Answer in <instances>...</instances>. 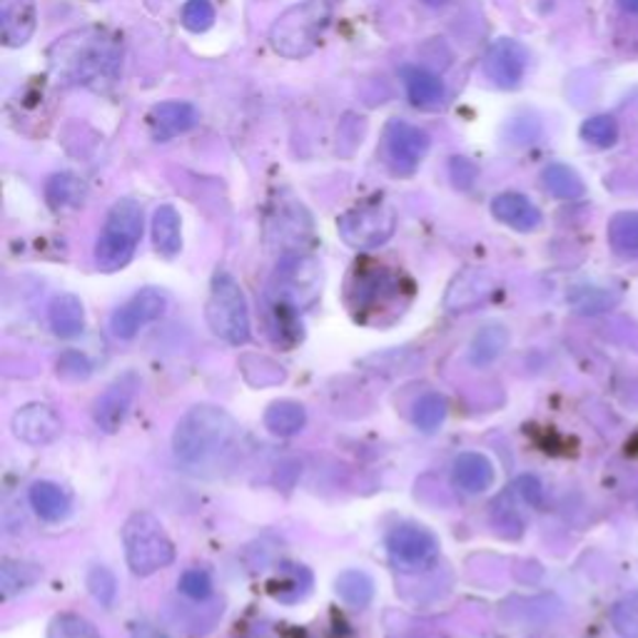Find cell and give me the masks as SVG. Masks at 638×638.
<instances>
[{"mask_svg": "<svg viewBox=\"0 0 638 638\" xmlns=\"http://www.w3.org/2000/svg\"><path fill=\"white\" fill-rule=\"evenodd\" d=\"M51 68L72 86L113 82L120 68V45L103 31L70 33L51 48Z\"/></svg>", "mask_w": 638, "mask_h": 638, "instance_id": "cell-1", "label": "cell"}, {"mask_svg": "<svg viewBox=\"0 0 638 638\" xmlns=\"http://www.w3.org/2000/svg\"><path fill=\"white\" fill-rule=\"evenodd\" d=\"M237 439V422L215 404H198L180 417L172 449L182 464L198 467L215 461Z\"/></svg>", "mask_w": 638, "mask_h": 638, "instance_id": "cell-2", "label": "cell"}, {"mask_svg": "<svg viewBox=\"0 0 638 638\" xmlns=\"http://www.w3.org/2000/svg\"><path fill=\"white\" fill-rule=\"evenodd\" d=\"M335 15V0H300L270 27V45L287 60H302L320 48Z\"/></svg>", "mask_w": 638, "mask_h": 638, "instance_id": "cell-3", "label": "cell"}, {"mask_svg": "<svg viewBox=\"0 0 638 638\" xmlns=\"http://www.w3.org/2000/svg\"><path fill=\"white\" fill-rule=\"evenodd\" d=\"M325 272L317 257L307 253H287L270 282V302L277 317H298L300 312L312 307L322 294Z\"/></svg>", "mask_w": 638, "mask_h": 638, "instance_id": "cell-4", "label": "cell"}, {"mask_svg": "<svg viewBox=\"0 0 638 638\" xmlns=\"http://www.w3.org/2000/svg\"><path fill=\"white\" fill-rule=\"evenodd\" d=\"M143 239V208L133 198L117 200L110 208L103 233L96 245V265L100 272H117L131 265Z\"/></svg>", "mask_w": 638, "mask_h": 638, "instance_id": "cell-5", "label": "cell"}, {"mask_svg": "<svg viewBox=\"0 0 638 638\" xmlns=\"http://www.w3.org/2000/svg\"><path fill=\"white\" fill-rule=\"evenodd\" d=\"M125 561L135 577H153L175 561V544L150 512H135L123 524Z\"/></svg>", "mask_w": 638, "mask_h": 638, "instance_id": "cell-6", "label": "cell"}, {"mask_svg": "<svg viewBox=\"0 0 638 638\" xmlns=\"http://www.w3.org/2000/svg\"><path fill=\"white\" fill-rule=\"evenodd\" d=\"M205 317L210 329L227 345L243 347L249 342L253 322H249V307L243 287L233 275L220 270L212 277L210 298L205 304Z\"/></svg>", "mask_w": 638, "mask_h": 638, "instance_id": "cell-7", "label": "cell"}, {"mask_svg": "<svg viewBox=\"0 0 638 638\" xmlns=\"http://www.w3.org/2000/svg\"><path fill=\"white\" fill-rule=\"evenodd\" d=\"M396 230V212L387 202H365L337 220V233L352 249H377L390 243Z\"/></svg>", "mask_w": 638, "mask_h": 638, "instance_id": "cell-8", "label": "cell"}, {"mask_svg": "<svg viewBox=\"0 0 638 638\" xmlns=\"http://www.w3.org/2000/svg\"><path fill=\"white\" fill-rule=\"evenodd\" d=\"M429 133L406 120H390L382 133V157L384 165L400 178H410L419 170V165L429 153Z\"/></svg>", "mask_w": 638, "mask_h": 638, "instance_id": "cell-9", "label": "cell"}, {"mask_svg": "<svg viewBox=\"0 0 638 638\" xmlns=\"http://www.w3.org/2000/svg\"><path fill=\"white\" fill-rule=\"evenodd\" d=\"M387 553L400 571H424L439 559V539L417 524H400L387 534Z\"/></svg>", "mask_w": 638, "mask_h": 638, "instance_id": "cell-10", "label": "cell"}, {"mask_svg": "<svg viewBox=\"0 0 638 638\" xmlns=\"http://www.w3.org/2000/svg\"><path fill=\"white\" fill-rule=\"evenodd\" d=\"M165 312H168V294L157 287H145L113 312L110 329L117 339H133L137 332L160 320Z\"/></svg>", "mask_w": 638, "mask_h": 638, "instance_id": "cell-11", "label": "cell"}, {"mask_svg": "<svg viewBox=\"0 0 638 638\" xmlns=\"http://www.w3.org/2000/svg\"><path fill=\"white\" fill-rule=\"evenodd\" d=\"M137 390H141V377L135 372H125L115 382H110L108 390L92 404V419H96L98 429H103L105 434H115L123 427L127 414L133 410Z\"/></svg>", "mask_w": 638, "mask_h": 638, "instance_id": "cell-12", "label": "cell"}, {"mask_svg": "<svg viewBox=\"0 0 638 638\" xmlns=\"http://www.w3.org/2000/svg\"><path fill=\"white\" fill-rule=\"evenodd\" d=\"M529 66V53L519 41L499 38L484 53V76L502 90H514L522 86Z\"/></svg>", "mask_w": 638, "mask_h": 638, "instance_id": "cell-13", "label": "cell"}, {"mask_svg": "<svg viewBox=\"0 0 638 638\" xmlns=\"http://www.w3.org/2000/svg\"><path fill=\"white\" fill-rule=\"evenodd\" d=\"M13 434L31 447H45L60 437L63 422L51 404H25L13 414Z\"/></svg>", "mask_w": 638, "mask_h": 638, "instance_id": "cell-14", "label": "cell"}, {"mask_svg": "<svg viewBox=\"0 0 638 638\" xmlns=\"http://www.w3.org/2000/svg\"><path fill=\"white\" fill-rule=\"evenodd\" d=\"M200 113L192 103L184 100H168V103H157L147 113V127H150L153 141L168 143L172 137L192 131L198 125Z\"/></svg>", "mask_w": 638, "mask_h": 638, "instance_id": "cell-15", "label": "cell"}, {"mask_svg": "<svg viewBox=\"0 0 638 638\" xmlns=\"http://www.w3.org/2000/svg\"><path fill=\"white\" fill-rule=\"evenodd\" d=\"M38 27L35 0H0V35L8 48H23Z\"/></svg>", "mask_w": 638, "mask_h": 638, "instance_id": "cell-16", "label": "cell"}, {"mask_svg": "<svg viewBox=\"0 0 638 638\" xmlns=\"http://www.w3.org/2000/svg\"><path fill=\"white\" fill-rule=\"evenodd\" d=\"M492 292H494L492 275L471 267V270L459 272L455 280H451L447 298H444V307L449 312H469L486 302Z\"/></svg>", "mask_w": 638, "mask_h": 638, "instance_id": "cell-17", "label": "cell"}, {"mask_svg": "<svg viewBox=\"0 0 638 638\" xmlns=\"http://www.w3.org/2000/svg\"><path fill=\"white\" fill-rule=\"evenodd\" d=\"M410 103L419 110H439L447 103V86L439 76L422 66H404L400 70Z\"/></svg>", "mask_w": 638, "mask_h": 638, "instance_id": "cell-18", "label": "cell"}, {"mask_svg": "<svg viewBox=\"0 0 638 638\" xmlns=\"http://www.w3.org/2000/svg\"><path fill=\"white\" fill-rule=\"evenodd\" d=\"M492 215L502 225L516 230V233H534L541 225V210L522 192H502L492 200Z\"/></svg>", "mask_w": 638, "mask_h": 638, "instance_id": "cell-19", "label": "cell"}, {"mask_svg": "<svg viewBox=\"0 0 638 638\" xmlns=\"http://www.w3.org/2000/svg\"><path fill=\"white\" fill-rule=\"evenodd\" d=\"M451 482L464 494H484L494 484V464L479 451H464L451 464Z\"/></svg>", "mask_w": 638, "mask_h": 638, "instance_id": "cell-20", "label": "cell"}, {"mask_svg": "<svg viewBox=\"0 0 638 638\" xmlns=\"http://www.w3.org/2000/svg\"><path fill=\"white\" fill-rule=\"evenodd\" d=\"M27 502L31 508L41 516L43 522L58 524L63 519H68L70 514V494L60 484L53 482H35L27 492Z\"/></svg>", "mask_w": 638, "mask_h": 638, "instance_id": "cell-21", "label": "cell"}, {"mask_svg": "<svg viewBox=\"0 0 638 638\" xmlns=\"http://www.w3.org/2000/svg\"><path fill=\"white\" fill-rule=\"evenodd\" d=\"M48 322L55 335L63 339L82 335V329H86V310H82V302L70 292L58 294V298H53L48 307Z\"/></svg>", "mask_w": 638, "mask_h": 638, "instance_id": "cell-22", "label": "cell"}, {"mask_svg": "<svg viewBox=\"0 0 638 638\" xmlns=\"http://www.w3.org/2000/svg\"><path fill=\"white\" fill-rule=\"evenodd\" d=\"M43 579V569L38 563L21 561V559H3L0 561V596L11 601L15 596L31 591Z\"/></svg>", "mask_w": 638, "mask_h": 638, "instance_id": "cell-23", "label": "cell"}, {"mask_svg": "<svg viewBox=\"0 0 638 638\" xmlns=\"http://www.w3.org/2000/svg\"><path fill=\"white\" fill-rule=\"evenodd\" d=\"M153 243L155 249L163 257L172 260L175 255H180L182 249V222L180 212L172 205H160L155 210L153 217Z\"/></svg>", "mask_w": 638, "mask_h": 638, "instance_id": "cell-24", "label": "cell"}, {"mask_svg": "<svg viewBox=\"0 0 638 638\" xmlns=\"http://www.w3.org/2000/svg\"><path fill=\"white\" fill-rule=\"evenodd\" d=\"M307 424V410L300 402L280 400L272 402L265 412V427L270 429L275 437H294Z\"/></svg>", "mask_w": 638, "mask_h": 638, "instance_id": "cell-25", "label": "cell"}, {"mask_svg": "<svg viewBox=\"0 0 638 638\" xmlns=\"http://www.w3.org/2000/svg\"><path fill=\"white\" fill-rule=\"evenodd\" d=\"M88 198V188L78 175L72 172H58L45 182V200L53 210H68L80 208Z\"/></svg>", "mask_w": 638, "mask_h": 638, "instance_id": "cell-26", "label": "cell"}, {"mask_svg": "<svg viewBox=\"0 0 638 638\" xmlns=\"http://www.w3.org/2000/svg\"><path fill=\"white\" fill-rule=\"evenodd\" d=\"M541 182L549 195L557 200H581L586 195V184L579 172L563 163H551L541 172Z\"/></svg>", "mask_w": 638, "mask_h": 638, "instance_id": "cell-27", "label": "cell"}, {"mask_svg": "<svg viewBox=\"0 0 638 638\" xmlns=\"http://www.w3.org/2000/svg\"><path fill=\"white\" fill-rule=\"evenodd\" d=\"M508 345V332L502 325H486L479 329L469 345V362L474 367L494 365Z\"/></svg>", "mask_w": 638, "mask_h": 638, "instance_id": "cell-28", "label": "cell"}, {"mask_svg": "<svg viewBox=\"0 0 638 638\" xmlns=\"http://www.w3.org/2000/svg\"><path fill=\"white\" fill-rule=\"evenodd\" d=\"M335 589H337V596L345 601L347 606H355V608H365L372 604V598H374L372 577L359 569L342 571L335 581Z\"/></svg>", "mask_w": 638, "mask_h": 638, "instance_id": "cell-29", "label": "cell"}, {"mask_svg": "<svg viewBox=\"0 0 638 638\" xmlns=\"http://www.w3.org/2000/svg\"><path fill=\"white\" fill-rule=\"evenodd\" d=\"M608 243L622 255H638V212H618L608 222Z\"/></svg>", "mask_w": 638, "mask_h": 638, "instance_id": "cell-30", "label": "cell"}, {"mask_svg": "<svg viewBox=\"0 0 638 638\" xmlns=\"http://www.w3.org/2000/svg\"><path fill=\"white\" fill-rule=\"evenodd\" d=\"M444 419H447V400H444L441 394L437 392H429V394H424L422 400L414 404V424L422 432H437Z\"/></svg>", "mask_w": 638, "mask_h": 638, "instance_id": "cell-31", "label": "cell"}, {"mask_svg": "<svg viewBox=\"0 0 638 638\" xmlns=\"http://www.w3.org/2000/svg\"><path fill=\"white\" fill-rule=\"evenodd\" d=\"M45 638H103L96 626L80 614H58L48 626Z\"/></svg>", "mask_w": 638, "mask_h": 638, "instance_id": "cell-32", "label": "cell"}, {"mask_svg": "<svg viewBox=\"0 0 638 638\" xmlns=\"http://www.w3.org/2000/svg\"><path fill=\"white\" fill-rule=\"evenodd\" d=\"M581 137L594 147H612L618 141V123L614 115H594L581 125Z\"/></svg>", "mask_w": 638, "mask_h": 638, "instance_id": "cell-33", "label": "cell"}, {"mask_svg": "<svg viewBox=\"0 0 638 638\" xmlns=\"http://www.w3.org/2000/svg\"><path fill=\"white\" fill-rule=\"evenodd\" d=\"M215 23V8L210 0H188L182 8V25L190 33H205Z\"/></svg>", "mask_w": 638, "mask_h": 638, "instance_id": "cell-34", "label": "cell"}, {"mask_svg": "<svg viewBox=\"0 0 638 638\" xmlns=\"http://www.w3.org/2000/svg\"><path fill=\"white\" fill-rule=\"evenodd\" d=\"M178 589H180V594H184L192 601H208L212 596V591H215V586H212L210 571H205V569L184 571L180 577Z\"/></svg>", "mask_w": 638, "mask_h": 638, "instance_id": "cell-35", "label": "cell"}, {"mask_svg": "<svg viewBox=\"0 0 638 638\" xmlns=\"http://www.w3.org/2000/svg\"><path fill=\"white\" fill-rule=\"evenodd\" d=\"M612 622L616 634H622L624 638H638V596L624 598L622 604L614 608Z\"/></svg>", "mask_w": 638, "mask_h": 638, "instance_id": "cell-36", "label": "cell"}, {"mask_svg": "<svg viewBox=\"0 0 638 638\" xmlns=\"http://www.w3.org/2000/svg\"><path fill=\"white\" fill-rule=\"evenodd\" d=\"M88 589H90V594L100 601V604L108 608L113 606L117 584H115L113 573H110L105 567H96L88 573Z\"/></svg>", "mask_w": 638, "mask_h": 638, "instance_id": "cell-37", "label": "cell"}, {"mask_svg": "<svg viewBox=\"0 0 638 638\" xmlns=\"http://www.w3.org/2000/svg\"><path fill=\"white\" fill-rule=\"evenodd\" d=\"M58 374L66 379H86L90 374V362L86 355L66 352L58 359Z\"/></svg>", "mask_w": 638, "mask_h": 638, "instance_id": "cell-38", "label": "cell"}, {"mask_svg": "<svg viewBox=\"0 0 638 638\" xmlns=\"http://www.w3.org/2000/svg\"><path fill=\"white\" fill-rule=\"evenodd\" d=\"M451 178H455L457 188H469L477 178V168L467 160V157H455V160H451Z\"/></svg>", "mask_w": 638, "mask_h": 638, "instance_id": "cell-39", "label": "cell"}, {"mask_svg": "<svg viewBox=\"0 0 638 638\" xmlns=\"http://www.w3.org/2000/svg\"><path fill=\"white\" fill-rule=\"evenodd\" d=\"M133 638H168V636H165L157 626L141 622V624H135V628H133Z\"/></svg>", "mask_w": 638, "mask_h": 638, "instance_id": "cell-40", "label": "cell"}, {"mask_svg": "<svg viewBox=\"0 0 638 638\" xmlns=\"http://www.w3.org/2000/svg\"><path fill=\"white\" fill-rule=\"evenodd\" d=\"M618 5H622V11L638 15V0H618Z\"/></svg>", "mask_w": 638, "mask_h": 638, "instance_id": "cell-41", "label": "cell"}, {"mask_svg": "<svg viewBox=\"0 0 638 638\" xmlns=\"http://www.w3.org/2000/svg\"><path fill=\"white\" fill-rule=\"evenodd\" d=\"M424 3H427V5H444L447 0H424Z\"/></svg>", "mask_w": 638, "mask_h": 638, "instance_id": "cell-42", "label": "cell"}]
</instances>
